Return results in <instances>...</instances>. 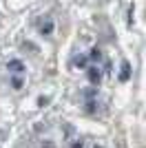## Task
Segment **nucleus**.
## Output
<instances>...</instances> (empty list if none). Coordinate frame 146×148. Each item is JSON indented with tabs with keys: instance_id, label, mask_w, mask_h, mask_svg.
I'll return each mask as SVG.
<instances>
[{
	"instance_id": "f257e3e1",
	"label": "nucleus",
	"mask_w": 146,
	"mask_h": 148,
	"mask_svg": "<svg viewBox=\"0 0 146 148\" xmlns=\"http://www.w3.org/2000/svg\"><path fill=\"white\" fill-rule=\"evenodd\" d=\"M86 75H89V80H91L93 84H100V80H102V73H100L97 66H91L89 71H86Z\"/></svg>"
},
{
	"instance_id": "f03ea898",
	"label": "nucleus",
	"mask_w": 146,
	"mask_h": 148,
	"mask_svg": "<svg viewBox=\"0 0 146 148\" xmlns=\"http://www.w3.org/2000/svg\"><path fill=\"white\" fill-rule=\"evenodd\" d=\"M7 69H9L11 73H22V71H24V64L20 60H11V62H7Z\"/></svg>"
},
{
	"instance_id": "7ed1b4c3",
	"label": "nucleus",
	"mask_w": 146,
	"mask_h": 148,
	"mask_svg": "<svg viewBox=\"0 0 146 148\" xmlns=\"http://www.w3.org/2000/svg\"><path fill=\"white\" fill-rule=\"evenodd\" d=\"M40 31H42V36H49V33L53 31V22H51V20H44L42 25H40Z\"/></svg>"
},
{
	"instance_id": "20e7f679",
	"label": "nucleus",
	"mask_w": 146,
	"mask_h": 148,
	"mask_svg": "<svg viewBox=\"0 0 146 148\" xmlns=\"http://www.w3.org/2000/svg\"><path fill=\"white\" fill-rule=\"evenodd\" d=\"M128 75H131V66H128V62H124V64H122L120 80H122V82H126V80H128Z\"/></svg>"
},
{
	"instance_id": "39448f33",
	"label": "nucleus",
	"mask_w": 146,
	"mask_h": 148,
	"mask_svg": "<svg viewBox=\"0 0 146 148\" xmlns=\"http://www.w3.org/2000/svg\"><path fill=\"white\" fill-rule=\"evenodd\" d=\"M89 58L97 62V60H100V58H102V53H100V49H93V51H91V56H89Z\"/></svg>"
},
{
	"instance_id": "423d86ee",
	"label": "nucleus",
	"mask_w": 146,
	"mask_h": 148,
	"mask_svg": "<svg viewBox=\"0 0 146 148\" xmlns=\"http://www.w3.org/2000/svg\"><path fill=\"white\" fill-rule=\"evenodd\" d=\"M75 64H78V66H86V58H84V56H80L78 60H75Z\"/></svg>"
},
{
	"instance_id": "0eeeda50",
	"label": "nucleus",
	"mask_w": 146,
	"mask_h": 148,
	"mask_svg": "<svg viewBox=\"0 0 146 148\" xmlns=\"http://www.w3.org/2000/svg\"><path fill=\"white\" fill-rule=\"evenodd\" d=\"M11 84H13V88H22V82H20L18 77H13V82H11Z\"/></svg>"
},
{
	"instance_id": "6e6552de",
	"label": "nucleus",
	"mask_w": 146,
	"mask_h": 148,
	"mask_svg": "<svg viewBox=\"0 0 146 148\" xmlns=\"http://www.w3.org/2000/svg\"><path fill=\"white\" fill-rule=\"evenodd\" d=\"M71 148H82V142H73V144H71Z\"/></svg>"
},
{
	"instance_id": "1a4fd4ad",
	"label": "nucleus",
	"mask_w": 146,
	"mask_h": 148,
	"mask_svg": "<svg viewBox=\"0 0 146 148\" xmlns=\"http://www.w3.org/2000/svg\"><path fill=\"white\" fill-rule=\"evenodd\" d=\"M93 148H102V146H93Z\"/></svg>"
}]
</instances>
